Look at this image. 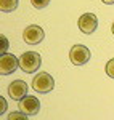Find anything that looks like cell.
Returning <instances> with one entry per match:
<instances>
[{"label": "cell", "mask_w": 114, "mask_h": 120, "mask_svg": "<svg viewBox=\"0 0 114 120\" xmlns=\"http://www.w3.org/2000/svg\"><path fill=\"white\" fill-rule=\"evenodd\" d=\"M40 64H42V56L35 51H28L19 56V69L26 74L37 72Z\"/></svg>", "instance_id": "1"}, {"label": "cell", "mask_w": 114, "mask_h": 120, "mask_svg": "<svg viewBox=\"0 0 114 120\" xmlns=\"http://www.w3.org/2000/svg\"><path fill=\"white\" fill-rule=\"evenodd\" d=\"M55 88V79L48 72H39L32 79V90L42 94H47Z\"/></svg>", "instance_id": "2"}, {"label": "cell", "mask_w": 114, "mask_h": 120, "mask_svg": "<svg viewBox=\"0 0 114 120\" xmlns=\"http://www.w3.org/2000/svg\"><path fill=\"white\" fill-rule=\"evenodd\" d=\"M90 50L84 45H74L69 51V59L74 66H84L90 61Z\"/></svg>", "instance_id": "3"}, {"label": "cell", "mask_w": 114, "mask_h": 120, "mask_svg": "<svg viewBox=\"0 0 114 120\" xmlns=\"http://www.w3.org/2000/svg\"><path fill=\"white\" fill-rule=\"evenodd\" d=\"M19 67V59L11 53H2L0 56V74L10 75Z\"/></svg>", "instance_id": "4"}, {"label": "cell", "mask_w": 114, "mask_h": 120, "mask_svg": "<svg viewBox=\"0 0 114 120\" xmlns=\"http://www.w3.org/2000/svg\"><path fill=\"white\" fill-rule=\"evenodd\" d=\"M23 38H24V42L29 43V45H39L45 38V32H43V29L40 27V26L32 24V26H28V27L24 29Z\"/></svg>", "instance_id": "5"}, {"label": "cell", "mask_w": 114, "mask_h": 120, "mask_svg": "<svg viewBox=\"0 0 114 120\" xmlns=\"http://www.w3.org/2000/svg\"><path fill=\"white\" fill-rule=\"evenodd\" d=\"M77 26L84 34H93L98 27V18L95 13H84L77 21Z\"/></svg>", "instance_id": "6"}, {"label": "cell", "mask_w": 114, "mask_h": 120, "mask_svg": "<svg viewBox=\"0 0 114 120\" xmlns=\"http://www.w3.org/2000/svg\"><path fill=\"white\" fill-rule=\"evenodd\" d=\"M19 111L24 112L26 115L32 117V115H37L40 111V101H39L35 96H24L21 101H19Z\"/></svg>", "instance_id": "7"}, {"label": "cell", "mask_w": 114, "mask_h": 120, "mask_svg": "<svg viewBox=\"0 0 114 120\" xmlns=\"http://www.w3.org/2000/svg\"><path fill=\"white\" fill-rule=\"evenodd\" d=\"M28 83L24 82V80H15L13 83H10L8 86V94L11 99H15V101H21L24 96H28Z\"/></svg>", "instance_id": "8"}, {"label": "cell", "mask_w": 114, "mask_h": 120, "mask_svg": "<svg viewBox=\"0 0 114 120\" xmlns=\"http://www.w3.org/2000/svg\"><path fill=\"white\" fill-rule=\"evenodd\" d=\"M19 0H0V10L2 13H11L18 8Z\"/></svg>", "instance_id": "9"}, {"label": "cell", "mask_w": 114, "mask_h": 120, "mask_svg": "<svg viewBox=\"0 0 114 120\" xmlns=\"http://www.w3.org/2000/svg\"><path fill=\"white\" fill-rule=\"evenodd\" d=\"M31 3H32V7L37 10H42L48 7V3H50V0H31Z\"/></svg>", "instance_id": "10"}, {"label": "cell", "mask_w": 114, "mask_h": 120, "mask_svg": "<svg viewBox=\"0 0 114 120\" xmlns=\"http://www.w3.org/2000/svg\"><path fill=\"white\" fill-rule=\"evenodd\" d=\"M105 71H106V74H108V77H111V79H114V58L108 61V64H106Z\"/></svg>", "instance_id": "11"}, {"label": "cell", "mask_w": 114, "mask_h": 120, "mask_svg": "<svg viewBox=\"0 0 114 120\" xmlns=\"http://www.w3.org/2000/svg\"><path fill=\"white\" fill-rule=\"evenodd\" d=\"M0 53H8V38L5 35L0 37Z\"/></svg>", "instance_id": "12"}, {"label": "cell", "mask_w": 114, "mask_h": 120, "mask_svg": "<svg viewBox=\"0 0 114 120\" xmlns=\"http://www.w3.org/2000/svg\"><path fill=\"white\" fill-rule=\"evenodd\" d=\"M8 119L10 120H15V119H28V115H26V114H24V112H11V114H10L8 115Z\"/></svg>", "instance_id": "13"}, {"label": "cell", "mask_w": 114, "mask_h": 120, "mask_svg": "<svg viewBox=\"0 0 114 120\" xmlns=\"http://www.w3.org/2000/svg\"><path fill=\"white\" fill-rule=\"evenodd\" d=\"M5 111H7V99L2 96V98H0V112L3 114Z\"/></svg>", "instance_id": "14"}, {"label": "cell", "mask_w": 114, "mask_h": 120, "mask_svg": "<svg viewBox=\"0 0 114 120\" xmlns=\"http://www.w3.org/2000/svg\"><path fill=\"white\" fill-rule=\"evenodd\" d=\"M103 3H106V5H113L114 3V0H101Z\"/></svg>", "instance_id": "15"}, {"label": "cell", "mask_w": 114, "mask_h": 120, "mask_svg": "<svg viewBox=\"0 0 114 120\" xmlns=\"http://www.w3.org/2000/svg\"><path fill=\"white\" fill-rule=\"evenodd\" d=\"M111 30H113V34H114V22H113V27H111Z\"/></svg>", "instance_id": "16"}]
</instances>
